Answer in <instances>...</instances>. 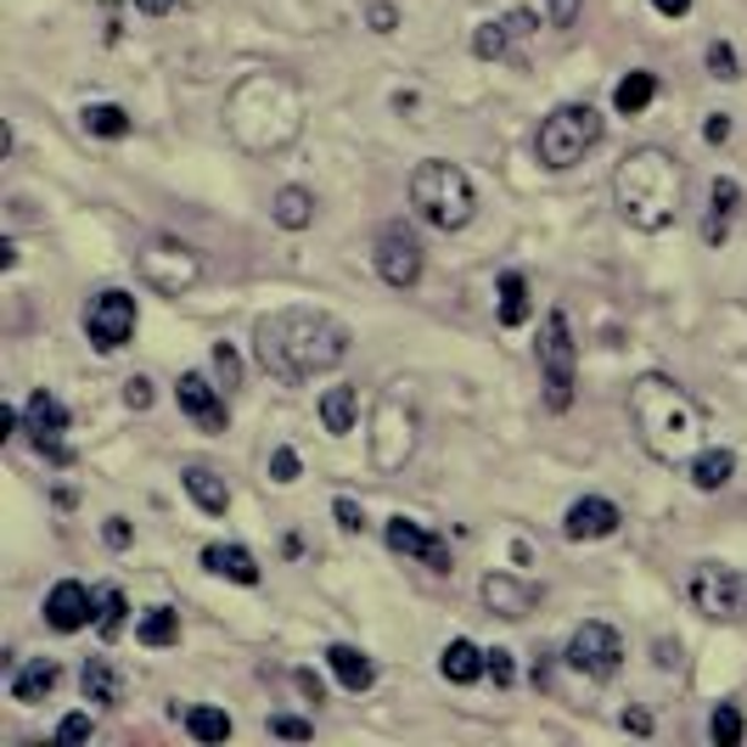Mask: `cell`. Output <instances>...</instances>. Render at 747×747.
Returning a JSON list of instances; mask_svg holds the SVG:
<instances>
[{
  "label": "cell",
  "mask_w": 747,
  "mask_h": 747,
  "mask_svg": "<svg viewBox=\"0 0 747 747\" xmlns=\"http://www.w3.org/2000/svg\"><path fill=\"white\" fill-rule=\"evenodd\" d=\"M254 355L276 382H309L349 360V326L326 309H276L254 326Z\"/></svg>",
  "instance_id": "6da1fadb"
},
{
  "label": "cell",
  "mask_w": 747,
  "mask_h": 747,
  "mask_svg": "<svg viewBox=\"0 0 747 747\" xmlns=\"http://www.w3.org/2000/svg\"><path fill=\"white\" fill-rule=\"evenodd\" d=\"M225 130L242 152L270 157L304 135V91L287 73H270V68L242 73L225 96Z\"/></svg>",
  "instance_id": "7a4b0ae2"
},
{
  "label": "cell",
  "mask_w": 747,
  "mask_h": 747,
  "mask_svg": "<svg viewBox=\"0 0 747 747\" xmlns=\"http://www.w3.org/2000/svg\"><path fill=\"white\" fill-rule=\"evenodd\" d=\"M630 422L657 467H686L703 450V405L663 371H641L630 382Z\"/></svg>",
  "instance_id": "3957f363"
},
{
  "label": "cell",
  "mask_w": 747,
  "mask_h": 747,
  "mask_svg": "<svg viewBox=\"0 0 747 747\" xmlns=\"http://www.w3.org/2000/svg\"><path fill=\"white\" fill-rule=\"evenodd\" d=\"M686 197V163L663 146H635L624 152V163L613 170V208L630 231H669Z\"/></svg>",
  "instance_id": "277c9868"
},
{
  "label": "cell",
  "mask_w": 747,
  "mask_h": 747,
  "mask_svg": "<svg viewBox=\"0 0 747 747\" xmlns=\"http://www.w3.org/2000/svg\"><path fill=\"white\" fill-rule=\"evenodd\" d=\"M410 208H417L433 231H467L472 214H478V192H472L461 163L428 157V163H417V175H410Z\"/></svg>",
  "instance_id": "5b68a950"
},
{
  "label": "cell",
  "mask_w": 747,
  "mask_h": 747,
  "mask_svg": "<svg viewBox=\"0 0 747 747\" xmlns=\"http://www.w3.org/2000/svg\"><path fill=\"white\" fill-rule=\"evenodd\" d=\"M417 399H410L405 382H388L377 393V410H371V467L377 472H399L410 456H417Z\"/></svg>",
  "instance_id": "8992f818"
},
{
  "label": "cell",
  "mask_w": 747,
  "mask_h": 747,
  "mask_svg": "<svg viewBox=\"0 0 747 747\" xmlns=\"http://www.w3.org/2000/svg\"><path fill=\"white\" fill-rule=\"evenodd\" d=\"M602 141V113L591 102H562L556 113H545L540 135H534V157L545 170H573V163H585V152Z\"/></svg>",
  "instance_id": "52a82bcc"
},
{
  "label": "cell",
  "mask_w": 747,
  "mask_h": 747,
  "mask_svg": "<svg viewBox=\"0 0 747 747\" xmlns=\"http://www.w3.org/2000/svg\"><path fill=\"white\" fill-rule=\"evenodd\" d=\"M135 270H141V282L152 293L181 298V293H192L203 282V254H197V247H186V242H175V236H152V242H141Z\"/></svg>",
  "instance_id": "ba28073f"
},
{
  "label": "cell",
  "mask_w": 747,
  "mask_h": 747,
  "mask_svg": "<svg viewBox=\"0 0 747 747\" xmlns=\"http://www.w3.org/2000/svg\"><path fill=\"white\" fill-rule=\"evenodd\" d=\"M692 607L714 624H741L747 618V573L725 567V562H697L692 585H686Z\"/></svg>",
  "instance_id": "9c48e42d"
},
{
  "label": "cell",
  "mask_w": 747,
  "mask_h": 747,
  "mask_svg": "<svg viewBox=\"0 0 747 747\" xmlns=\"http://www.w3.org/2000/svg\"><path fill=\"white\" fill-rule=\"evenodd\" d=\"M573 371H579V355H573L567 315L551 309L545 326H540V382H545V405L551 410H567L573 405Z\"/></svg>",
  "instance_id": "30bf717a"
},
{
  "label": "cell",
  "mask_w": 747,
  "mask_h": 747,
  "mask_svg": "<svg viewBox=\"0 0 747 747\" xmlns=\"http://www.w3.org/2000/svg\"><path fill=\"white\" fill-rule=\"evenodd\" d=\"M567 669L585 675V681H613L624 669V641L613 624H579L573 641H567Z\"/></svg>",
  "instance_id": "8fae6325"
},
{
  "label": "cell",
  "mask_w": 747,
  "mask_h": 747,
  "mask_svg": "<svg viewBox=\"0 0 747 747\" xmlns=\"http://www.w3.org/2000/svg\"><path fill=\"white\" fill-rule=\"evenodd\" d=\"M85 338L102 349V355H119L130 338H135V298L124 287H108L85 304Z\"/></svg>",
  "instance_id": "7c38bea8"
},
{
  "label": "cell",
  "mask_w": 747,
  "mask_h": 747,
  "mask_svg": "<svg viewBox=\"0 0 747 747\" xmlns=\"http://www.w3.org/2000/svg\"><path fill=\"white\" fill-rule=\"evenodd\" d=\"M422 270H428V254H422L417 231H410V225H382L377 231V276L388 287L410 293V287L422 282Z\"/></svg>",
  "instance_id": "4fadbf2b"
},
{
  "label": "cell",
  "mask_w": 747,
  "mask_h": 747,
  "mask_svg": "<svg viewBox=\"0 0 747 747\" xmlns=\"http://www.w3.org/2000/svg\"><path fill=\"white\" fill-rule=\"evenodd\" d=\"M23 417H29V439H34V450H40L51 467H68V461H73V450L62 444V433H68V405H62L51 388H34V393H29V405H23Z\"/></svg>",
  "instance_id": "5bb4252c"
},
{
  "label": "cell",
  "mask_w": 747,
  "mask_h": 747,
  "mask_svg": "<svg viewBox=\"0 0 747 747\" xmlns=\"http://www.w3.org/2000/svg\"><path fill=\"white\" fill-rule=\"evenodd\" d=\"M382 540H388V551L393 556H417V562H428L433 573H450V545L433 534V529H422L417 518H388V529H382Z\"/></svg>",
  "instance_id": "9a60e30c"
},
{
  "label": "cell",
  "mask_w": 747,
  "mask_h": 747,
  "mask_svg": "<svg viewBox=\"0 0 747 747\" xmlns=\"http://www.w3.org/2000/svg\"><path fill=\"white\" fill-rule=\"evenodd\" d=\"M175 399H181V410L203 428V433H225V422H231V410H225V388L219 382H208L203 371H186L181 382H175Z\"/></svg>",
  "instance_id": "2e32d148"
},
{
  "label": "cell",
  "mask_w": 747,
  "mask_h": 747,
  "mask_svg": "<svg viewBox=\"0 0 747 747\" xmlns=\"http://www.w3.org/2000/svg\"><path fill=\"white\" fill-rule=\"evenodd\" d=\"M478 602L494 613V618H529L534 607H540V591L529 585V579H518V573H489L483 585H478Z\"/></svg>",
  "instance_id": "e0dca14e"
},
{
  "label": "cell",
  "mask_w": 747,
  "mask_h": 747,
  "mask_svg": "<svg viewBox=\"0 0 747 747\" xmlns=\"http://www.w3.org/2000/svg\"><path fill=\"white\" fill-rule=\"evenodd\" d=\"M91 613H96V596L79 585V579H62V585H51V596H45V624L57 630V635H79L91 624Z\"/></svg>",
  "instance_id": "ac0fdd59"
},
{
  "label": "cell",
  "mask_w": 747,
  "mask_h": 747,
  "mask_svg": "<svg viewBox=\"0 0 747 747\" xmlns=\"http://www.w3.org/2000/svg\"><path fill=\"white\" fill-rule=\"evenodd\" d=\"M618 523H624V512L613 501H602V494H585V501H573L562 512V534L567 540H613Z\"/></svg>",
  "instance_id": "d6986e66"
},
{
  "label": "cell",
  "mask_w": 747,
  "mask_h": 747,
  "mask_svg": "<svg viewBox=\"0 0 747 747\" xmlns=\"http://www.w3.org/2000/svg\"><path fill=\"white\" fill-rule=\"evenodd\" d=\"M326 669L338 675V686H344V692H371V686H377V663H371L360 646H349V641L326 646Z\"/></svg>",
  "instance_id": "ffe728a7"
},
{
  "label": "cell",
  "mask_w": 747,
  "mask_h": 747,
  "mask_svg": "<svg viewBox=\"0 0 747 747\" xmlns=\"http://www.w3.org/2000/svg\"><path fill=\"white\" fill-rule=\"evenodd\" d=\"M736 208H741V186H736L730 175L714 181V186H708V214H703V242H708V247H719V242L730 236Z\"/></svg>",
  "instance_id": "44dd1931"
},
{
  "label": "cell",
  "mask_w": 747,
  "mask_h": 747,
  "mask_svg": "<svg viewBox=\"0 0 747 747\" xmlns=\"http://www.w3.org/2000/svg\"><path fill=\"white\" fill-rule=\"evenodd\" d=\"M181 483H186V494L208 512V518H225L231 512V483L214 472V467H203V461H192L186 472H181Z\"/></svg>",
  "instance_id": "7402d4cb"
},
{
  "label": "cell",
  "mask_w": 747,
  "mask_h": 747,
  "mask_svg": "<svg viewBox=\"0 0 747 747\" xmlns=\"http://www.w3.org/2000/svg\"><path fill=\"white\" fill-rule=\"evenodd\" d=\"M203 567L219 573V579H231V585H259V579H265L247 545H203Z\"/></svg>",
  "instance_id": "603a6c76"
},
{
  "label": "cell",
  "mask_w": 747,
  "mask_h": 747,
  "mask_svg": "<svg viewBox=\"0 0 747 747\" xmlns=\"http://www.w3.org/2000/svg\"><path fill=\"white\" fill-rule=\"evenodd\" d=\"M79 692H85V703H96V708H119L124 703V675L113 669L108 657H85V669H79Z\"/></svg>",
  "instance_id": "cb8c5ba5"
},
{
  "label": "cell",
  "mask_w": 747,
  "mask_h": 747,
  "mask_svg": "<svg viewBox=\"0 0 747 747\" xmlns=\"http://www.w3.org/2000/svg\"><path fill=\"white\" fill-rule=\"evenodd\" d=\"M355 417H360V388L338 382V388L320 393V428H326L331 439H349V433H355Z\"/></svg>",
  "instance_id": "d4e9b609"
},
{
  "label": "cell",
  "mask_w": 747,
  "mask_h": 747,
  "mask_svg": "<svg viewBox=\"0 0 747 747\" xmlns=\"http://www.w3.org/2000/svg\"><path fill=\"white\" fill-rule=\"evenodd\" d=\"M439 675H444L450 686H478L489 669H483V652H478L467 635H456V641L439 652Z\"/></svg>",
  "instance_id": "484cf974"
},
{
  "label": "cell",
  "mask_w": 747,
  "mask_h": 747,
  "mask_svg": "<svg viewBox=\"0 0 747 747\" xmlns=\"http://www.w3.org/2000/svg\"><path fill=\"white\" fill-rule=\"evenodd\" d=\"M652 96H657V73L630 68L618 85H613V113H618V119H641V113L652 108Z\"/></svg>",
  "instance_id": "4316f807"
},
{
  "label": "cell",
  "mask_w": 747,
  "mask_h": 747,
  "mask_svg": "<svg viewBox=\"0 0 747 747\" xmlns=\"http://www.w3.org/2000/svg\"><path fill=\"white\" fill-rule=\"evenodd\" d=\"M57 681H62L57 663L51 657H34V663H23V669L12 675V703H45L57 692Z\"/></svg>",
  "instance_id": "83f0119b"
},
{
  "label": "cell",
  "mask_w": 747,
  "mask_h": 747,
  "mask_svg": "<svg viewBox=\"0 0 747 747\" xmlns=\"http://www.w3.org/2000/svg\"><path fill=\"white\" fill-rule=\"evenodd\" d=\"M686 472H692V483H697L703 494H714V489H725V483H730L736 456H730V450H719V444H703V450L686 461Z\"/></svg>",
  "instance_id": "f1b7e54d"
},
{
  "label": "cell",
  "mask_w": 747,
  "mask_h": 747,
  "mask_svg": "<svg viewBox=\"0 0 747 747\" xmlns=\"http://www.w3.org/2000/svg\"><path fill=\"white\" fill-rule=\"evenodd\" d=\"M270 219H276L282 231H309V225H315V192L282 186V192L270 197Z\"/></svg>",
  "instance_id": "f546056e"
},
{
  "label": "cell",
  "mask_w": 747,
  "mask_h": 747,
  "mask_svg": "<svg viewBox=\"0 0 747 747\" xmlns=\"http://www.w3.org/2000/svg\"><path fill=\"white\" fill-rule=\"evenodd\" d=\"M79 124H85V135H102V141H124V135L135 130L119 102H91L85 113H79Z\"/></svg>",
  "instance_id": "4dcf8cb0"
},
{
  "label": "cell",
  "mask_w": 747,
  "mask_h": 747,
  "mask_svg": "<svg viewBox=\"0 0 747 747\" xmlns=\"http://www.w3.org/2000/svg\"><path fill=\"white\" fill-rule=\"evenodd\" d=\"M135 641L141 646H175L181 641V613L175 607H146L141 624H135Z\"/></svg>",
  "instance_id": "1f68e13d"
},
{
  "label": "cell",
  "mask_w": 747,
  "mask_h": 747,
  "mask_svg": "<svg viewBox=\"0 0 747 747\" xmlns=\"http://www.w3.org/2000/svg\"><path fill=\"white\" fill-rule=\"evenodd\" d=\"M512 40H518V34H512V23H506V18H489V23H478V29H472V57H478V62H501Z\"/></svg>",
  "instance_id": "d6a6232c"
},
{
  "label": "cell",
  "mask_w": 747,
  "mask_h": 747,
  "mask_svg": "<svg viewBox=\"0 0 747 747\" xmlns=\"http://www.w3.org/2000/svg\"><path fill=\"white\" fill-rule=\"evenodd\" d=\"M529 315H534L529 282H523V270H506V276H501V326H523Z\"/></svg>",
  "instance_id": "836d02e7"
},
{
  "label": "cell",
  "mask_w": 747,
  "mask_h": 747,
  "mask_svg": "<svg viewBox=\"0 0 747 747\" xmlns=\"http://www.w3.org/2000/svg\"><path fill=\"white\" fill-rule=\"evenodd\" d=\"M231 714L225 708H186V736L192 741H231Z\"/></svg>",
  "instance_id": "e575fe53"
},
{
  "label": "cell",
  "mask_w": 747,
  "mask_h": 747,
  "mask_svg": "<svg viewBox=\"0 0 747 747\" xmlns=\"http://www.w3.org/2000/svg\"><path fill=\"white\" fill-rule=\"evenodd\" d=\"M124 613H130L124 591H102V596H96V630H102V641H113V635L124 630Z\"/></svg>",
  "instance_id": "d590c367"
},
{
  "label": "cell",
  "mask_w": 747,
  "mask_h": 747,
  "mask_svg": "<svg viewBox=\"0 0 747 747\" xmlns=\"http://www.w3.org/2000/svg\"><path fill=\"white\" fill-rule=\"evenodd\" d=\"M708 736H714V747H736L741 741V708L736 703H719L714 719H708Z\"/></svg>",
  "instance_id": "8d00e7d4"
},
{
  "label": "cell",
  "mask_w": 747,
  "mask_h": 747,
  "mask_svg": "<svg viewBox=\"0 0 747 747\" xmlns=\"http://www.w3.org/2000/svg\"><path fill=\"white\" fill-rule=\"evenodd\" d=\"M703 62H708V73H714V79H725V85H736V79H741V57H736V45H730V40H714Z\"/></svg>",
  "instance_id": "74e56055"
},
{
  "label": "cell",
  "mask_w": 747,
  "mask_h": 747,
  "mask_svg": "<svg viewBox=\"0 0 747 747\" xmlns=\"http://www.w3.org/2000/svg\"><path fill=\"white\" fill-rule=\"evenodd\" d=\"M214 377H219V388L231 393V388H242V355L231 349V344H214Z\"/></svg>",
  "instance_id": "f35d334b"
},
{
  "label": "cell",
  "mask_w": 747,
  "mask_h": 747,
  "mask_svg": "<svg viewBox=\"0 0 747 747\" xmlns=\"http://www.w3.org/2000/svg\"><path fill=\"white\" fill-rule=\"evenodd\" d=\"M483 669H489V681H494V686H512V681H518V663H512V652H506V646L483 652Z\"/></svg>",
  "instance_id": "ab89813d"
},
{
  "label": "cell",
  "mask_w": 747,
  "mask_h": 747,
  "mask_svg": "<svg viewBox=\"0 0 747 747\" xmlns=\"http://www.w3.org/2000/svg\"><path fill=\"white\" fill-rule=\"evenodd\" d=\"M91 736H96V719H91V714H68V719L57 725V741H62V747H73V741H91Z\"/></svg>",
  "instance_id": "60d3db41"
},
{
  "label": "cell",
  "mask_w": 747,
  "mask_h": 747,
  "mask_svg": "<svg viewBox=\"0 0 747 747\" xmlns=\"http://www.w3.org/2000/svg\"><path fill=\"white\" fill-rule=\"evenodd\" d=\"M331 518H338L344 534H360V529H366V512H360V501H349V494H338V501H331Z\"/></svg>",
  "instance_id": "b9f144b4"
},
{
  "label": "cell",
  "mask_w": 747,
  "mask_h": 747,
  "mask_svg": "<svg viewBox=\"0 0 747 747\" xmlns=\"http://www.w3.org/2000/svg\"><path fill=\"white\" fill-rule=\"evenodd\" d=\"M270 483H298V450H270Z\"/></svg>",
  "instance_id": "7bdbcfd3"
},
{
  "label": "cell",
  "mask_w": 747,
  "mask_h": 747,
  "mask_svg": "<svg viewBox=\"0 0 747 747\" xmlns=\"http://www.w3.org/2000/svg\"><path fill=\"white\" fill-rule=\"evenodd\" d=\"M270 736H287V741H309V736H315V725H309V719H298V714H276V719H270Z\"/></svg>",
  "instance_id": "ee69618b"
},
{
  "label": "cell",
  "mask_w": 747,
  "mask_h": 747,
  "mask_svg": "<svg viewBox=\"0 0 747 747\" xmlns=\"http://www.w3.org/2000/svg\"><path fill=\"white\" fill-rule=\"evenodd\" d=\"M124 405L130 410H152V377H124Z\"/></svg>",
  "instance_id": "f6af8a7d"
},
{
  "label": "cell",
  "mask_w": 747,
  "mask_h": 747,
  "mask_svg": "<svg viewBox=\"0 0 747 747\" xmlns=\"http://www.w3.org/2000/svg\"><path fill=\"white\" fill-rule=\"evenodd\" d=\"M102 540H108L113 551H130V545H135V529H130V518H108V523H102Z\"/></svg>",
  "instance_id": "bcb514c9"
},
{
  "label": "cell",
  "mask_w": 747,
  "mask_h": 747,
  "mask_svg": "<svg viewBox=\"0 0 747 747\" xmlns=\"http://www.w3.org/2000/svg\"><path fill=\"white\" fill-rule=\"evenodd\" d=\"M579 7H585V0H551V12H545L551 29H573L579 23Z\"/></svg>",
  "instance_id": "7dc6e473"
},
{
  "label": "cell",
  "mask_w": 747,
  "mask_h": 747,
  "mask_svg": "<svg viewBox=\"0 0 747 747\" xmlns=\"http://www.w3.org/2000/svg\"><path fill=\"white\" fill-rule=\"evenodd\" d=\"M366 23H371V34H393L399 29V12L388 7V0H377V7L366 12Z\"/></svg>",
  "instance_id": "c3c4849f"
},
{
  "label": "cell",
  "mask_w": 747,
  "mask_h": 747,
  "mask_svg": "<svg viewBox=\"0 0 747 747\" xmlns=\"http://www.w3.org/2000/svg\"><path fill=\"white\" fill-rule=\"evenodd\" d=\"M293 686H298L309 703H326V681H320L315 669H298V675H293Z\"/></svg>",
  "instance_id": "681fc988"
},
{
  "label": "cell",
  "mask_w": 747,
  "mask_h": 747,
  "mask_svg": "<svg viewBox=\"0 0 747 747\" xmlns=\"http://www.w3.org/2000/svg\"><path fill=\"white\" fill-rule=\"evenodd\" d=\"M703 135H708L714 146H725V141H730V113H714V119L703 124Z\"/></svg>",
  "instance_id": "f907efd6"
},
{
  "label": "cell",
  "mask_w": 747,
  "mask_h": 747,
  "mask_svg": "<svg viewBox=\"0 0 747 747\" xmlns=\"http://www.w3.org/2000/svg\"><path fill=\"white\" fill-rule=\"evenodd\" d=\"M624 730H635V736H652V714L646 708H624V719H618Z\"/></svg>",
  "instance_id": "816d5d0a"
},
{
  "label": "cell",
  "mask_w": 747,
  "mask_h": 747,
  "mask_svg": "<svg viewBox=\"0 0 747 747\" xmlns=\"http://www.w3.org/2000/svg\"><path fill=\"white\" fill-rule=\"evenodd\" d=\"M652 12H657V18H686L692 0H652Z\"/></svg>",
  "instance_id": "f5cc1de1"
},
{
  "label": "cell",
  "mask_w": 747,
  "mask_h": 747,
  "mask_svg": "<svg viewBox=\"0 0 747 747\" xmlns=\"http://www.w3.org/2000/svg\"><path fill=\"white\" fill-rule=\"evenodd\" d=\"M135 12H146V18H163V12H175V0H135Z\"/></svg>",
  "instance_id": "db71d44e"
},
{
  "label": "cell",
  "mask_w": 747,
  "mask_h": 747,
  "mask_svg": "<svg viewBox=\"0 0 747 747\" xmlns=\"http://www.w3.org/2000/svg\"><path fill=\"white\" fill-rule=\"evenodd\" d=\"M12 433H18V410L7 405V410H0V439H12Z\"/></svg>",
  "instance_id": "11a10c76"
}]
</instances>
